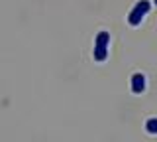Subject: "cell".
I'll return each instance as SVG.
<instances>
[{"label": "cell", "mask_w": 157, "mask_h": 142, "mask_svg": "<svg viewBox=\"0 0 157 142\" xmlns=\"http://www.w3.org/2000/svg\"><path fill=\"white\" fill-rule=\"evenodd\" d=\"M153 2H155V4H157V0H153Z\"/></svg>", "instance_id": "obj_5"}, {"label": "cell", "mask_w": 157, "mask_h": 142, "mask_svg": "<svg viewBox=\"0 0 157 142\" xmlns=\"http://www.w3.org/2000/svg\"><path fill=\"white\" fill-rule=\"evenodd\" d=\"M145 91V77L141 73H134L132 75V93L140 95V93Z\"/></svg>", "instance_id": "obj_3"}, {"label": "cell", "mask_w": 157, "mask_h": 142, "mask_svg": "<svg viewBox=\"0 0 157 142\" xmlns=\"http://www.w3.org/2000/svg\"><path fill=\"white\" fill-rule=\"evenodd\" d=\"M108 43H110V34L108 32H98L94 38V61L102 63L108 57Z\"/></svg>", "instance_id": "obj_1"}, {"label": "cell", "mask_w": 157, "mask_h": 142, "mask_svg": "<svg viewBox=\"0 0 157 142\" xmlns=\"http://www.w3.org/2000/svg\"><path fill=\"white\" fill-rule=\"evenodd\" d=\"M145 130L149 134H157V119H149L145 122Z\"/></svg>", "instance_id": "obj_4"}, {"label": "cell", "mask_w": 157, "mask_h": 142, "mask_svg": "<svg viewBox=\"0 0 157 142\" xmlns=\"http://www.w3.org/2000/svg\"><path fill=\"white\" fill-rule=\"evenodd\" d=\"M149 10H151V2L149 0H140V2L134 6V10L130 12V16H128V24H130V26H140L141 20H144V16Z\"/></svg>", "instance_id": "obj_2"}]
</instances>
